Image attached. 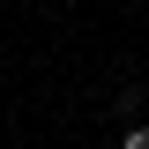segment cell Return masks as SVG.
<instances>
[{
    "instance_id": "obj_1",
    "label": "cell",
    "mask_w": 149,
    "mask_h": 149,
    "mask_svg": "<svg viewBox=\"0 0 149 149\" xmlns=\"http://www.w3.org/2000/svg\"><path fill=\"white\" fill-rule=\"evenodd\" d=\"M119 149H149V127H142V119H134V127L119 134Z\"/></svg>"
}]
</instances>
